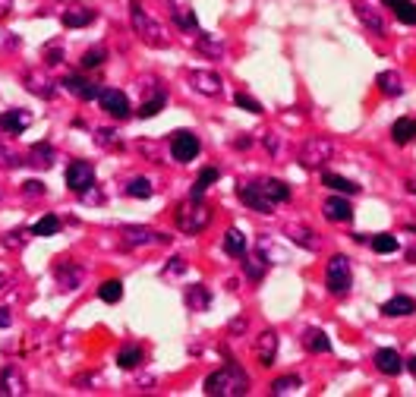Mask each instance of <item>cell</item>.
Listing matches in <instances>:
<instances>
[{"instance_id": "cell-1", "label": "cell", "mask_w": 416, "mask_h": 397, "mask_svg": "<svg viewBox=\"0 0 416 397\" xmlns=\"http://www.w3.org/2000/svg\"><path fill=\"white\" fill-rule=\"evenodd\" d=\"M202 391L208 397H243V394H250V375H246L237 362H227L218 372L208 375Z\"/></svg>"}, {"instance_id": "cell-2", "label": "cell", "mask_w": 416, "mask_h": 397, "mask_svg": "<svg viewBox=\"0 0 416 397\" xmlns=\"http://www.w3.org/2000/svg\"><path fill=\"white\" fill-rule=\"evenodd\" d=\"M130 23H133V32H136L145 44H152V48H167L164 25H161L155 16H149V13H145L142 0H130Z\"/></svg>"}, {"instance_id": "cell-3", "label": "cell", "mask_w": 416, "mask_h": 397, "mask_svg": "<svg viewBox=\"0 0 416 397\" xmlns=\"http://www.w3.org/2000/svg\"><path fill=\"white\" fill-rule=\"evenodd\" d=\"M173 221H177V227L183 233H202L208 227V221H212V212H208V205L202 199H190V196H186V202H180Z\"/></svg>"}, {"instance_id": "cell-4", "label": "cell", "mask_w": 416, "mask_h": 397, "mask_svg": "<svg viewBox=\"0 0 416 397\" xmlns=\"http://www.w3.org/2000/svg\"><path fill=\"white\" fill-rule=\"evenodd\" d=\"M331 158H334V142L331 139L312 136V139H306V142L300 145V164H303L306 171H319V167H325Z\"/></svg>"}, {"instance_id": "cell-5", "label": "cell", "mask_w": 416, "mask_h": 397, "mask_svg": "<svg viewBox=\"0 0 416 397\" xmlns=\"http://www.w3.org/2000/svg\"><path fill=\"white\" fill-rule=\"evenodd\" d=\"M325 287L331 293H338V297L353 287V268H350V259H347V255H331V259H328Z\"/></svg>"}, {"instance_id": "cell-6", "label": "cell", "mask_w": 416, "mask_h": 397, "mask_svg": "<svg viewBox=\"0 0 416 397\" xmlns=\"http://www.w3.org/2000/svg\"><path fill=\"white\" fill-rule=\"evenodd\" d=\"M199 152H202V142H199L196 133L183 130V133H173L171 136V158L186 164V161H196Z\"/></svg>"}, {"instance_id": "cell-7", "label": "cell", "mask_w": 416, "mask_h": 397, "mask_svg": "<svg viewBox=\"0 0 416 397\" xmlns=\"http://www.w3.org/2000/svg\"><path fill=\"white\" fill-rule=\"evenodd\" d=\"M66 186L82 196L85 190H92V186H95V167H92L89 161H73V164L66 167Z\"/></svg>"}, {"instance_id": "cell-8", "label": "cell", "mask_w": 416, "mask_h": 397, "mask_svg": "<svg viewBox=\"0 0 416 397\" xmlns=\"http://www.w3.org/2000/svg\"><path fill=\"white\" fill-rule=\"evenodd\" d=\"M120 237H123L126 246H155V243H167V240H171V237H164V233L152 231V227H139V224L120 227Z\"/></svg>"}, {"instance_id": "cell-9", "label": "cell", "mask_w": 416, "mask_h": 397, "mask_svg": "<svg viewBox=\"0 0 416 397\" xmlns=\"http://www.w3.org/2000/svg\"><path fill=\"white\" fill-rule=\"evenodd\" d=\"M54 281H57V287L63 293H73L79 291V284H82V268L76 265V262H57L54 265Z\"/></svg>"}, {"instance_id": "cell-10", "label": "cell", "mask_w": 416, "mask_h": 397, "mask_svg": "<svg viewBox=\"0 0 416 397\" xmlns=\"http://www.w3.org/2000/svg\"><path fill=\"white\" fill-rule=\"evenodd\" d=\"M23 85H25V92L38 95L42 101H51L54 95H57V85H54V79L48 76V73H42V70L25 73V76H23Z\"/></svg>"}, {"instance_id": "cell-11", "label": "cell", "mask_w": 416, "mask_h": 397, "mask_svg": "<svg viewBox=\"0 0 416 397\" xmlns=\"http://www.w3.org/2000/svg\"><path fill=\"white\" fill-rule=\"evenodd\" d=\"M190 83H192V89H196L199 95H208V98H218L221 92H224L221 76H218V73H212V70H192L190 73Z\"/></svg>"}, {"instance_id": "cell-12", "label": "cell", "mask_w": 416, "mask_h": 397, "mask_svg": "<svg viewBox=\"0 0 416 397\" xmlns=\"http://www.w3.org/2000/svg\"><path fill=\"white\" fill-rule=\"evenodd\" d=\"M29 123H32V114L23 111V107H13V111L0 114V133L4 136H23Z\"/></svg>"}, {"instance_id": "cell-13", "label": "cell", "mask_w": 416, "mask_h": 397, "mask_svg": "<svg viewBox=\"0 0 416 397\" xmlns=\"http://www.w3.org/2000/svg\"><path fill=\"white\" fill-rule=\"evenodd\" d=\"M25 391H29V381H25L23 369L19 366H4V372H0V394L23 397Z\"/></svg>"}, {"instance_id": "cell-14", "label": "cell", "mask_w": 416, "mask_h": 397, "mask_svg": "<svg viewBox=\"0 0 416 397\" xmlns=\"http://www.w3.org/2000/svg\"><path fill=\"white\" fill-rule=\"evenodd\" d=\"M63 89L70 92L73 98H82V101H95L98 95H102V85L85 79V76H79V73H73V76L63 79Z\"/></svg>"}, {"instance_id": "cell-15", "label": "cell", "mask_w": 416, "mask_h": 397, "mask_svg": "<svg viewBox=\"0 0 416 397\" xmlns=\"http://www.w3.org/2000/svg\"><path fill=\"white\" fill-rule=\"evenodd\" d=\"M98 101H102V107L111 114V117H117V120L130 117V98H126V92H120V89H102Z\"/></svg>"}, {"instance_id": "cell-16", "label": "cell", "mask_w": 416, "mask_h": 397, "mask_svg": "<svg viewBox=\"0 0 416 397\" xmlns=\"http://www.w3.org/2000/svg\"><path fill=\"white\" fill-rule=\"evenodd\" d=\"M237 193H240V202H243L246 208H252V212H259V214H274V202H268L265 196H262L256 183H243Z\"/></svg>"}, {"instance_id": "cell-17", "label": "cell", "mask_w": 416, "mask_h": 397, "mask_svg": "<svg viewBox=\"0 0 416 397\" xmlns=\"http://www.w3.org/2000/svg\"><path fill=\"white\" fill-rule=\"evenodd\" d=\"M278 331H271V328H268V331H262L259 338H256V356H259V362L265 369H271L274 366V356H278Z\"/></svg>"}, {"instance_id": "cell-18", "label": "cell", "mask_w": 416, "mask_h": 397, "mask_svg": "<svg viewBox=\"0 0 416 397\" xmlns=\"http://www.w3.org/2000/svg\"><path fill=\"white\" fill-rule=\"evenodd\" d=\"M287 237H290L300 249H310V252H319L322 249V237L306 224H287Z\"/></svg>"}, {"instance_id": "cell-19", "label": "cell", "mask_w": 416, "mask_h": 397, "mask_svg": "<svg viewBox=\"0 0 416 397\" xmlns=\"http://www.w3.org/2000/svg\"><path fill=\"white\" fill-rule=\"evenodd\" d=\"M322 212H325L328 221H338V224H347V221L353 218V208L350 202H347L341 193H334L331 199H325V205H322Z\"/></svg>"}, {"instance_id": "cell-20", "label": "cell", "mask_w": 416, "mask_h": 397, "mask_svg": "<svg viewBox=\"0 0 416 397\" xmlns=\"http://www.w3.org/2000/svg\"><path fill=\"white\" fill-rule=\"evenodd\" d=\"M256 186H259V193L265 196L268 202H287L290 199V186L284 183V180H274V177H262V180H256Z\"/></svg>"}, {"instance_id": "cell-21", "label": "cell", "mask_w": 416, "mask_h": 397, "mask_svg": "<svg viewBox=\"0 0 416 397\" xmlns=\"http://www.w3.org/2000/svg\"><path fill=\"white\" fill-rule=\"evenodd\" d=\"M413 312H416V300L407 297V293H398L388 303H381V315H388V319H404V315H413Z\"/></svg>"}, {"instance_id": "cell-22", "label": "cell", "mask_w": 416, "mask_h": 397, "mask_svg": "<svg viewBox=\"0 0 416 397\" xmlns=\"http://www.w3.org/2000/svg\"><path fill=\"white\" fill-rule=\"evenodd\" d=\"M375 366H379V372L391 375V379L404 372V360H400V353H398V350H391V347L375 350Z\"/></svg>"}, {"instance_id": "cell-23", "label": "cell", "mask_w": 416, "mask_h": 397, "mask_svg": "<svg viewBox=\"0 0 416 397\" xmlns=\"http://www.w3.org/2000/svg\"><path fill=\"white\" fill-rule=\"evenodd\" d=\"M183 303L190 306V312H208L212 306V291L205 284H190L183 293Z\"/></svg>"}, {"instance_id": "cell-24", "label": "cell", "mask_w": 416, "mask_h": 397, "mask_svg": "<svg viewBox=\"0 0 416 397\" xmlns=\"http://www.w3.org/2000/svg\"><path fill=\"white\" fill-rule=\"evenodd\" d=\"M98 13L92 10V6H73V10H63V16H60V23L66 25V29H85V25L95 23Z\"/></svg>"}, {"instance_id": "cell-25", "label": "cell", "mask_w": 416, "mask_h": 397, "mask_svg": "<svg viewBox=\"0 0 416 397\" xmlns=\"http://www.w3.org/2000/svg\"><path fill=\"white\" fill-rule=\"evenodd\" d=\"M322 183H325L331 193H341V196H357L360 193V183H353V180L341 177V173H331V171L322 173Z\"/></svg>"}, {"instance_id": "cell-26", "label": "cell", "mask_w": 416, "mask_h": 397, "mask_svg": "<svg viewBox=\"0 0 416 397\" xmlns=\"http://www.w3.org/2000/svg\"><path fill=\"white\" fill-rule=\"evenodd\" d=\"M158 85H161V83H158ZM158 85H155V92H152V95L142 101V107L136 111V117H139V120H149V117H155V114L164 111V104H167V92H164V89H158Z\"/></svg>"}, {"instance_id": "cell-27", "label": "cell", "mask_w": 416, "mask_h": 397, "mask_svg": "<svg viewBox=\"0 0 416 397\" xmlns=\"http://www.w3.org/2000/svg\"><path fill=\"white\" fill-rule=\"evenodd\" d=\"M243 259H246V262H243L246 278L259 284V281L268 274V265H271V262H268V255H265V252H256V255H243Z\"/></svg>"}, {"instance_id": "cell-28", "label": "cell", "mask_w": 416, "mask_h": 397, "mask_svg": "<svg viewBox=\"0 0 416 397\" xmlns=\"http://www.w3.org/2000/svg\"><path fill=\"white\" fill-rule=\"evenodd\" d=\"M391 139L398 145H410L416 142V120L413 117H400V120H394V126H391Z\"/></svg>"}, {"instance_id": "cell-29", "label": "cell", "mask_w": 416, "mask_h": 397, "mask_svg": "<svg viewBox=\"0 0 416 397\" xmlns=\"http://www.w3.org/2000/svg\"><path fill=\"white\" fill-rule=\"evenodd\" d=\"M375 83H379L381 95H388V98H400V95H404V83H400V76L394 70L379 73V76H375Z\"/></svg>"}, {"instance_id": "cell-30", "label": "cell", "mask_w": 416, "mask_h": 397, "mask_svg": "<svg viewBox=\"0 0 416 397\" xmlns=\"http://www.w3.org/2000/svg\"><path fill=\"white\" fill-rule=\"evenodd\" d=\"M259 252H265L268 262H287V249L274 240V233H259Z\"/></svg>"}, {"instance_id": "cell-31", "label": "cell", "mask_w": 416, "mask_h": 397, "mask_svg": "<svg viewBox=\"0 0 416 397\" xmlns=\"http://www.w3.org/2000/svg\"><path fill=\"white\" fill-rule=\"evenodd\" d=\"M303 347L310 350V353H328V350H331V341H328V334L322 331V328H306Z\"/></svg>"}, {"instance_id": "cell-32", "label": "cell", "mask_w": 416, "mask_h": 397, "mask_svg": "<svg viewBox=\"0 0 416 397\" xmlns=\"http://www.w3.org/2000/svg\"><path fill=\"white\" fill-rule=\"evenodd\" d=\"M142 360H145V353H142V347L139 344H123L120 347V353H117V366L120 369H139L142 366Z\"/></svg>"}, {"instance_id": "cell-33", "label": "cell", "mask_w": 416, "mask_h": 397, "mask_svg": "<svg viewBox=\"0 0 416 397\" xmlns=\"http://www.w3.org/2000/svg\"><path fill=\"white\" fill-rule=\"evenodd\" d=\"M196 48L208 60H221V57H224V42H221V38H214V35H202V32H199Z\"/></svg>"}, {"instance_id": "cell-34", "label": "cell", "mask_w": 416, "mask_h": 397, "mask_svg": "<svg viewBox=\"0 0 416 397\" xmlns=\"http://www.w3.org/2000/svg\"><path fill=\"white\" fill-rule=\"evenodd\" d=\"M381 4L391 6L394 16H398V23L416 25V4H413V0H381Z\"/></svg>"}, {"instance_id": "cell-35", "label": "cell", "mask_w": 416, "mask_h": 397, "mask_svg": "<svg viewBox=\"0 0 416 397\" xmlns=\"http://www.w3.org/2000/svg\"><path fill=\"white\" fill-rule=\"evenodd\" d=\"M171 16H173V25H177V29L199 32V19H196V13H192L190 6H177V4H173L171 6Z\"/></svg>"}, {"instance_id": "cell-36", "label": "cell", "mask_w": 416, "mask_h": 397, "mask_svg": "<svg viewBox=\"0 0 416 397\" xmlns=\"http://www.w3.org/2000/svg\"><path fill=\"white\" fill-rule=\"evenodd\" d=\"M54 161H57V152H54V145L48 142H38V145H32V152H29V164H35V167H51Z\"/></svg>"}, {"instance_id": "cell-37", "label": "cell", "mask_w": 416, "mask_h": 397, "mask_svg": "<svg viewBox=\"0 0 416 397\" xmlns=\"http://www.w3.org/2000/svg\"><path fill=\"white\" fill-rule=\"evenodd\" d=\"M218 180H221V171H218V167H205V171L199 173V180H196V183H192V190H190V199H202L208 186H214V183H218Z\"/></svg>"}, {"instance_id": "cell-38", "label": "cell", "mask_w": 416, "mask_h": 397, "mask_svg": "<svg viewBox=\"0 0 416 397\" xmlns=\"http://www.w3.org/2000/svg\"><path fill=\"white\" fill-rule=\"evenodd\" d=\"M224 252L231 255V259H243L246 255V237L237 231V227H231V231L224 233Z\"/></svg>"}, {"instance_id": "cell-39", "label": "cell", "mask_w": 416, "mask_h": 397, "mask_svg": "<svg viewBox=\"0 0 416 397\" xmlns=\"http://www.w3.org/2000/svg\"><path fill=\"white\" fill-rule=\"evenodd\" d=\"M357 19L366 25V29H372L375 35L385 32V19H381V13L375 10V6H357Z\"/></svg>"}, {"instance_id": "cell-40", "label": "cell", "mask_w": 416, "mask_h": 397, "mask_svg": "<svg viewBox=\"0 0 416 397\" xmlns=\"http://www.w3.org/2000/svg\"><path fill=\"white\" fill-rule=\"evenodd\" d=\"M57 231H60L57 214H44V218H38L35 224H32V237H54Z\"/></svg>"}, {"instance_id": "cell-41", "label": "cell", "mask_w": 416, "mask_h": 397, "mask_svg": "<svg viewBox=\"0 0 416 397\" xmlns=\"http://www.w3.org/2000/svg\"><path fill=\"white\" fill-rule=\"evenodd\" d=\"M29 237H32V227L29 231H25V227H16V231H10V233L0 237V246L4 249H23L25 243H29Z\"/></svg>"}, {"instance_id": "cell-42", "label": "cell", "mask_w": 416, "mask_h": 397, "mask_svg": "<svg viewBox=\"0 0 416 397\" xmlns=\"http://www.w3.org/2000/svg\"><path fill=\"white\" fill-rule=\"evenodd\" d=\"M126 196L130 199H152L155 190H152V183L145 177H133L130 183H126Z\"/></svg>"}, {"instance_id": "cell-43", "label": "cell", "mask_w": 416, "mask_h": 397, "mask_svg": "<svg viewBox=\"0 0 416 397\" xmlns=\"http://www.w3.org/2000/svg\"><path fill=\"white\" fill-rule=\"evenodd\" d=\"M369 246H372V252H379V255H391V252H398V237H391V233H379V237L369 240Z\"/></svg>"}, {"instance_id": "cell-44", "label": "cell", "mask_w": 416, "mask_h": 397, "mask_svg": "<svg viewBox=\"0 0 416 397\" xmlns=\"http://www.w3.org/2000/svg\"><path fill=\"white\" fill-rule=\"evenodd\" d=\"M98 297H102L104 303H120V300H123V284H120L117 278L104 281V284L98 287Z\"/></svg>"}, {"instance_id": "cell-45", "label": "cell", "mask_w": 416, "mask_h": 397, "mask_svg": "<svg viewBox=\"0 0 416 397\" xmlns=\"http://www.w3.org/2000/svg\"><path fill=\"white\" fill-rule=\"evenodd\" d=\"M104 60H107V48H102V44H98V48H92V51H85V54H82L79 66H82V70H98V66H102Z\"/></svg>"}, {"instance_id": "cell-46", "label": "cell", "mask_w": 416, "mask_h": 397, "mask_svg": "<svg viewBox=\"0 0 416 397\" xmlns=\"http://www.w3.org/2000/svg\"><path fill=\"white\" fill-rule=\"evenodd\" d=\"M186 274V259H180V255H173V259H167V265L161 268V278L164 281H177Z\"/></svg>"}, {"instance_id": "cell-47", "label": "cell", "mask_w": 416, "mask_h": 397, "mask_svg": "<svg viewBox=\"0 0 416 397\" xmlns=\"http://www.w3.org/2000/svg\"><path fill=\"white\" fill-rule=\"evenodd\" d=\"M300 385H303L300 375H281V379L271 381V394H290V391H297Z\"/></svg>"}, {"instance_id": "cell-48", "label": "cell", "mask_w": 416, "mask_h": 397, "mask_svg": "<svg viewBox=\"0 0 416 397\" xmlns=\"http://www.w3.org/2000/svg\"><path fill=\"white\" fill-rule=\"evenodd\" d=\"M262 145L268 149V154H271V158H281V154H284V139H281L274 130L262 133Z\"/></svg>"}, {"instance_id": "cell-49", "label": "cell", "mask_w": 416, "mask_h": 397, "mask_svg": "<svg viewBox=\"0 0 416 397\" xmlns=\"http://www.w3.org/2000/svg\"><path fill=\"white\" fill-rule=\"evenodd\" d=\"M42 57H44V63H48V66H60V63H63V44L48 42V44H44V51H42Z\"/></svg>"}, {"instance_id": "cell-50", "label": "cell", "mask_w": 416, "mask_h": 397, "mask_svg": "<svg viewBox=\"0 0 416 397\" xmlns=\"http://www.w3.org/2000/svg\"><path fill=\"white\" fill-rule=\"evenodd\" d=\"M95 142L102 145V149H120V145H123V142H120V133L117 130H98L95 133Z\"/></svg>"}, {"instance_id": "cell-51", "label": "cell", "mask_w": 416, "mask_h": 397, "mask_svg": "<svg viewBox=\"0 0 416 397\" xmlns=\"http://www.w3.org/2000/svg\"><path fill=\"white\" fill-rule=\"evenodd\" d=\"M233 104L243 107V111H250V114H262V111H265V107H262L256 98L246 95V92H237V95H233Z\"/></svg>"}, {"instance_id": "cell-52", "label": "cell", "mask_w": 416, "mask_h": 397, "mask_svg": "<svg viewBox=\"0 0 416 397\" xmlns=\"http://www.w3.org/2000/svg\"><path fill=\"white\" fill-rule=\"evenodd\" d=\"M23 193H25V196H32V199H42L48 190H44L42 180H25V183H23Z\"/></svg>"}, {"instance_id": "cell-53", "label": "cell", "mask_w": 416, "mask_h": 397, "mask_svg": "<svg viewBox=\"0 0 416 397\" xmlns=\"http://www.w3.org/2000/svg\"><path fill=\"white\" fill-rule=\"evenodd\" d=\"M0 164H4V167H19L23 161H19V154H16V152H10L6 145H0Z\"/></svg>"}, {"instance_id": "cell-54", "label": "cell", "mask_w": 416, "mask_h": 397, "mask_svg": "<svg viewBox=\"0 0 416 397\" xmlns=\"http://www.w3.org/2000/svg\"><path fill=\"white\" fill-rule=\"evenodd\" d=\"M13 325V312L6 306H0V328H10Z\"/></svg>"}, {"instance_id": "cell-55", "label": "cell", "mask_w": 416, "mask_h": 397, "mask_svg": "<svg viewBox=\"0 0 416 397\" xmlns=\"http://www.w3.org/2000/svg\"><path fill=\"white\" fill-rule=\"evenodd\" d=\"M246 331V319H237V322H231V334H243Z\"/></svg>"}, {"instance_id": "cell-56", "label": "cell", "mask_w": 416, "mask_h": 397, "mask_svg": "<svg viewBox=\"0 0 416 397\" xmlns=\"http://www.w3.org/2000/svg\"><path fill=\"white\" fill-rule=\"evenodd\" d=\"M233 145H237V149H250V145H252V139H250V136H240Z\"/></svg>"}, {"instance_id": "cell-57", "label": "cell", "mask_w": 416, "mask_h": 397, "mask_svg": "<svg viewBox=\"0 0 416 397\" xmlns=\"http://www.w3.org/2000/svg\"><path fill=\"white\" fill-rule=\"evenodd\" d=\"M10 10H13V0H0V16H6Z\"/></svg>"}, {"instance_id": "cell-58", "label": "cell", "mask_w": 416, "mask_h": 397, "mask_svg": "<svg viewBox=\"0 0 416 397\" xmlns=\"http://www.w3.org/2000/svg\"><path fill=\"white\" fill-rule=\"evenodd\" d=\"M407 193H410V196H416V180H407V186H404Z\"/></svg>"}, {"instance_id": "cell-59", "label": "cell", "mask_w": 416, "mask_h": 397, "mask_svg": "<svg viewBox=\"0 0 416 397\" xmlns=\"http://www.w3.org/2000/svg\"><path fill=\"white\" fill-rule=\"evenodd\" d=\"M407 366H410V372L416 375V356H410V360H407Z\"/></svg>"}, {"instance_id": "cell-60", "label": "cell", "mask_w": 416, "mask_h": 397, "mask_svg": "<svg viewBox=\"0 0 416 397\" xmlns=\"http://www.w3.org/2000/svg\"><path fill=\"white\" fill-rule=\"evenodd\" d=\"M4 284H6V274H0V291H4Z\"/></svg>"}, {"instance_id": "cell-61", "label": "cell", "mask_w": 416, "mask_h": 397, "mask_svg": "<svg viewBox=\"0 0 416 397\" xmlns=\"http://www.w3.org/2000/svg\"><path fill=\"white\" fill-rule=\"evenodd\" d=\"M407 233H416V224H407Z\"/></svg>"}]
</instances>
